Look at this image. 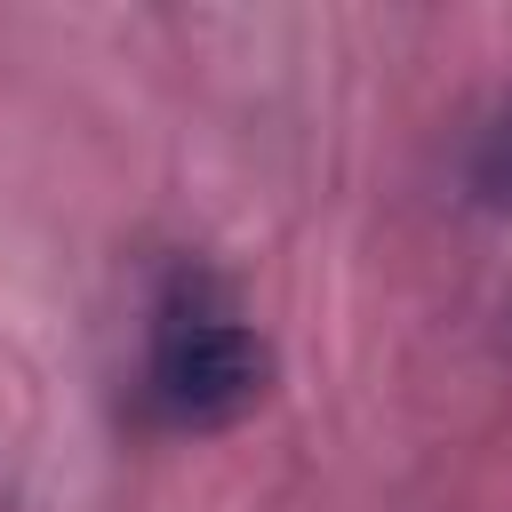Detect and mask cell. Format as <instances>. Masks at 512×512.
I'll return each instance as SVG.
<instances>
[{"label":"cell","mask_w":512,"mask_h":512,"mask_svg":"<svg viewBox=\"0 0 512 512\" xmlns=\"http://www.w3.org/2000/svg\"><path fill=\"white\" fill-rule=\"evenodd\" d=\"M488 184L512 200V112H504V128H496V144H488Z\"/></svg>","instance_id":"cell-2"},{"label":"cell","mask_w":512,"mask_h":512,"mask_svg":"<svg viewBox=\"0 0 512 512\" xmlns=\"http://www.w3.org/2000/svg\"><path fill=\"white\" fill-rule=\"evenodd\" d=\"M272 384V352L256 320L232 304V288L200 264H176L152 296L144 336V400L176 432H224L240 424Z\"/></svg>","instance_id":"cell-1"}]
</instances>
